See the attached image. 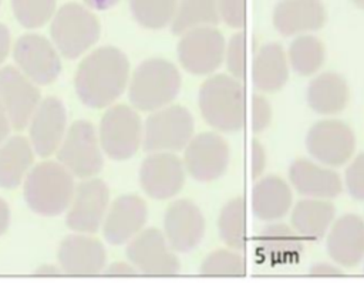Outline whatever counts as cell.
<instances>
[{
    "label": "cell",
    "mask_w": 364,
    "mask_h": 290,
    "mask_svg": "<svg viewBox=\"0 0 364 290\" xmlns=\"http://www.w3.org/2000/svg\"><path fill=\"white\" fill-rule=\"evenodd\" d=\"M128 57L114 45H104L80 63L74 87L85 107L100 109L112 105L128 87Z\"/></svg>",
    "instance_id": "obj_1"
},
{
    "label": "cell",
    "mask_w": 364,
    "mask_h": 290,
    "mask_svg": "<svg viewBox=\"0 0 364 290\" xmlns=\"http://www.w3.org/2000/svg\"><path fill=\"white\" fill-rule=\"evenodd\" d=\"M203 121L219 132H237L246 115V91L240 80L228 74H210L198 94Z\"/></svg>",
    "instance_id": "obj_2"
},
{
    "label": "cell",
    "mask_w": 364,
    "mask_h": 290,
    "mask_svg": "<svg viewBox=\"0 0 364 290\" xmlns=\"http://www.w3.org/2000/svg\"><path fill=\"white\" fill-rule=\"evenodd\" d=\"M182 87V77L173 63L152 57L144 60L128 81V98L138 111L152 112L172 104Z\"/></svg>",
    "instance_id": "obj_3"
},
{
    "label": "cell",
    "mask_w": 364,
    "mask_h": 290,
    "mask_svg": "<svg viewBox=\"0 0 364 290\" xmlns=\"http://www.w3.org/2000/svg\"><path fill=\"white\" fill-rule=\"evenodd\" d=\"M75 189L74 176L60 162L46 161L24 178V198L28 208L41 216H57L70 206Z\"/></svg>",
    "instance_id": "obj_4"
},
{
    "label": "cell",
    "mask_w": 364,
    "mask_h": 290,
    "mask_svg": "<svg viewBox=\"0 0 364 290\" xmlns=\"http://www.w3.org/2000/svg\"><path fill=\"white\" fill-rule=\"evenodd\" d=\"M100 33L98 18L80 3H65L51 17V41L65 58H78L98 41Z\"/></svg>",
    "instance_id": "obj_5"
},
{
    "label": "cell",
    "mask_w": 364,
    "mask_h": 290,
    "mask_svg": "<svg viewBox=\"0 0 364 290\" xmlns=\"http://www.w3.org/2000/svg\"><path fill=\"white\" fill-rule=\"evenodd\" d=\"M195 121L182 105L169 104L152 111L144 122L142 148L149 152L182 151L193 136Z\"/></svg>",
    "instance_id": "obj_6"
},
{
    "label": "cell",
    "mask_w": 364,
    "mask_h": 290,
    "mask_svg": "<svg viewBox=\"0 0 364 290\" xmlns=\"http://www.w3.org/2000/svg\"><path fill=\"white\" fill-rule=\"evenodd\" d=\"M142 131L144 124L134 107L109 105L98 128L102 152L114 161L129 159L142 145Z\"/></svg>",
    "instance_id": "obj_7"
},
{
    "label": "cell",
    "mask_w": 364,
    "mask_h": 290,
    "mask_svg": "<svg viewBox=\"0 0 364 290\" xmlns=\"http://www.w3.org/2000/svg\"><path fill=\"white\" fill-rule=\"evenodd\" d=\"M57 158L75 178L97 175L104 166V156L94 125L88 121L73 122L57 149Z\"/></svg>",
    "instance_id": "obj_8"
},
{
    "label": "cell",
    "mask_w": 364,
    "mask_h": 290,
    "mask_svg": "<svg viewBox=\"0 0 364 290\" xmlns=\"http://www.w3.org/2000/svg\"><path fill=\"white\" fill-rule=\"evenodd\" d=\"M226 40L215 26L191 28L181 34L176 53L179 64L192 75H210L223 63Z\"/></svg>",
    "instance_id": "obj_9"
},
{
    "label": "cell",
    "mask_w": 364,
    "mask_h": 290,
    "mask_svg": "<svg viewBox=\"0 0 364 290\" xmlns=\"http://www.w3.org/2000/svg\"><path fill=\"white\" fill-rule=\"evenodd\" d=\"M127 257L138 273L145 276H175L181 260L156 227L142 229L127 245Z\"/></svg>",
    "instance_id": "obj_10"
},
{
    "label": "cell",
    "mask_w": 364,
    "mask_h": 290,
    "mask_svg": "<svg viewBox=\"0 0 364 290\" xmlns=\"http://www.w3.org/2000/svg\"><path fill=\"white\" fill-rule=\"evenodd\" d=\"M306 148L314 161L331 168L343 166L354 155L355 134L340 119H321L310 127Z\"/></svg>",
    "instance_id": "obj_11"
},
{
    "label": "cell",
    "mask_w": 364,
    "mask_h": 290,
    "mask_svg": "<svg viewBox=\"0 0 364 290\" xmlns=\"http://www.w3.org/2000/svg\"><path fill=\"white\" fill-rule=\"evenodd\" d=\"M183 151L185 171L198 182H212L223 176L229 166L230 149L218 132L193 135Z\"/></svg>",
    "instance_id": "obj_12"
},
{
    "label": "cell",
    "mask_w": 364,
    "mask_h": 290,
    "mask_svg": "<svg viewBox=\"0 0 364 290\" xmlns=\"http://www.w3.org/2000/svg\"><path fill=\"white\" fill-rule=\"evenodd\" d=\"M13 58L17 68L34 84H51L61 71L60 53L41 34L27 33L17 38L13 48Z\"/></svg>",
    "instance_id": "obj_13"
},
{
    "label": "cell",
    "mask_w": 364,
    "mask_h": 290,
    "mask_svg": "<svg viewBox=\"0 0 364 290\" xmlns=\"http://www.w3.org/2000/svg\"><path fill=\"white\" fill-rule=\"evenodd\" d=\"M109 203V189L98 178H87L75 186L65 225L77 233L92 235L102 226Z\"/></svg>",
    "instance_id": "obj_14"
},
{
    "label": "cell",
    "mask_w": 364,
    "mask_h": 290,
    "mask_svg": "<svg viewBox=\"0 0 364 290\" xmlns=\"http://www.w3.org/2000/svg\"><path fill=\"white\" fill-rule=\"evenodd\" d=\"M185 166L175 152H149L139 168V185L152 199L175 198L185 183Z\"/></svg>",
    "instance_id": "obj_15"
},
{
    "label": "cell",
    "mask_w": 364,
    "mask_h": 290,
    "mask_svg": "<svg viewBox=\"0 0 364 290\" xmlns=\"http://www.w3.org/2000/svg\"><path fill=\"white\" fill-rule=\"evenodd\" d=\"M0 101L7 112L10 124L16 129L28 125L31 115L41 101L40 90L17 67L0 68Z\"/></svg>",
    "instance_id": "obj_16"
},
{
    "label": "cell",
    "mask_w": 364,
    "mask_h": 290,
    "mask_svg": "<svg viewBox=\"0 0 364 290\" xmlns=\"http://www.w3.org/2000/svg\"><path fill=\"white\" fill-rule=\"evenodd\" d=\"M164 235L178 253L196 249L205 236V216L200 208L189 199L173 200L164 215Z\"/></svg>",
    "instance_id": "obj_17"
},
{
    "label": "cell",
    "mask_w": 364,
    "mask_h": 290,
    "mask_svg": "<svg viewBox=\"0 0 364 290\" xmlns=\"http://www.w3.org/2000/svg\"><path fill=\"white\" fill-rule=\"evenodd\" d=\"M65 131L67 111L64 104L55 97L40 101L28 121V136L34 152L43 158L53 155L58 149Z\"/></svg>",
    "instance_id": "obj_18"
},
{
    "label": "cell",
    "mask_w": 364,
    "mask_h": 290,
    "mask_svg": "<svg viewBox=\"0 0 364 290\" xmlns=\"http://www.w3.org/2000/svg\"><path fill=\"white\" fill-rule=\"evenodd\" d=\"M146 218L148 208L142 198L131 193L121 195L107 209L102 220V235L109 245L128 243L144 229Z\"/></svg>",
    "instance_id": "obj_19"
},
{
    "label": "cell",
    "mask_w": 364,
    "mask_h": 290,
    "mask_svg": "<svg viewBox=\"0 0 364 290\" xmlns=\"http://www.w3.org/2000/svg\"><path fill=\"white\" fill-rule=\"evenodd\" d=\"M107 254L102 243L88 236L77 233L67 236L58 247L60 269L71 276H95L104 272Z\"/></svg>",
    "instance_id": "obj_20"
},
{
    "label": "cell",
    "mask_w": 364,
    "mask_h": 290,
    "mask_svg": "<svg viewBox=\"0 0 364 290\" xmlns=\"http://www.w3.org/2000/svg\"><path fill=\"white\" fill-rule=\"evenodd\" d=\"M326 247L331 260L341 267H355L364 259V220L355 213L336 219L327 230Z\"/></svg>",
    "instance_id": "obj_21"
},
{
    "label": "cell",
    "mask_w": 364,
    "mask_h": 290,
    "mask_svg": "<svg viewBox=\"0 0 364 290\" xmlns=\"http://www.w3.org/2000/svg\"><path fill=\"white\" fill-rule=\"evenodd\" d=\"M291 186L306 198L334 199L343 192L340 175L327 165L314 159L299 158L289 168Z\"/></svg>",
    "instance_id": "obj_22"
},
{
    "label": "cell",
    "mask_w": 364,
    "mask_h": 290,
    "mask_svg": "<svg viewBox=\"0 0 364 290\" xmlns=\"http://www.w3.org/2000/svg\"><path fill=\"white\" fill-rule=\"evenodd\" d=\"M327 18L321 0H280L273 9V26L284 37L320 30Z\"/></svg>",
    "instance_id": "obj_23"
},
{
    "label": "cell",
    "mask_w": 364,
    "mask_h": 290,
    "mask_svg": "<svg viewBox=\"0 0 364 290\" xmlns=\"http://www.w3.org/2000/svg\"><path fill=\"white\" fill-rule=\"evenodd\" d=\"M293 193L290 185L277 175L262 176L250 193L253 215L263 222H276L291 209Z\"/></svg>",
    "instance_id": "obj_24"
},
{
    "label": "cell",
    "mask_w": 364,
    "mask_h": 290,
    "mask_svg": "<svg viewBox=\"0 0 364 290\" xmlns=\"http://www.w3.org/2000/svg\"><path fill=\"white\" fill-rule=\"evenodd\" d=\"M306 100L316 114L336 115L347 107L350 88L343 75L334 71H324L314 75L309 82Z\"/></svg>",
    "instance_id": "obj_25"
},
{
    "label": "cell",
    "mask_w": 364,
    "mask_h": 290,
    "mask_svg": "<svg viewBox=\"0 0 364 290\" xmlns=\"http://www.w3.org/2000/svg\"><path fill=\"white\" fill-rule=\"evenodd\" d=\"M290 65L287 54L279 43H266L259 47L252 63V82L262 92H274L289 80Z\"/></svg>",
    "instance_id": "obj_26"
},
{
    "label": "cell",
    "mask_w": 364,
    "mask_h": 290,
    "mask_svg": "<svg viewBox=\"0 0 364 290\" xmlns=\"http://www.w3.org/2000/svg\"><path fill=\"white\" fill-rule=\"evenodd\" d=\"M336 218V206L330 199L304 198L291 210V226L304 239L320 240Z\"/></svg>",
    "instance_id": "obj_27"
},
{
    "label": "cell",
    "mask_w": 364,
    "mask_h": 290,
    "mask_svg": "<svg viewBox=\"0 0 364 290\" xmlns=\"http://www.w3.org/2000/svg\"><path fill=\"white\" fill-rule=\"evenodd\" d=\"M259 254L273 264L291 263L303 253L301 236L284 223L270 222L259 236Z\"/></svg>",
    "instance_id": "obj_28"
},
{
    "label": "cell",
    "mask_w": 364,
    "mask_h": 290,
    "mask_svg": "<svg viewBox=\"0 0 364 290\" xmlns=\"http://www.w3.org/2000/svg\"><path fill=\"white\" fill-rule=\"evenodd\" d=\"M34 161V149L30 141L21 135L6 138L0 144V186L4 189L17 188Z\"/></svg>",
    "instance_id": "obj_29"
},
{
    "label": "cell",
    "mask_w": 364,
    "mask_h": 290,
    "mask_svg": "<svg viewBox=\"0 0 364 290\" xmlns=\"http://www.w3.org/2000/svg\"><path fill=\"white\" fill-rule=\"evenodd\" d=\"M326 48L316 36L300 34L293 38L287 50L290 68L301 77L314 75L324 64Z\"/></svg>",
    "instance_id": "obj_30"
},
{
    "label": "cell",
    "mask_w": 364,
    "mask_h": 290,
    "mask_svg": "<svg viewBox=\"0 0 364 290\" xmlns=\"http://www.w3.org/2000/svg\"><path fill=\"white\" fill-rule=\"evenodd\" d=\"M220 21L218 0H178L175 16L169 24L176 36L202 26H216Z\"/></svg>",
    "instance_id": "obj_31"
},
{
    "label": "cell",
    "mask_w": 364,
    "mask_h": 290,
    "mask_svg": "<svg viewBox=\"0 0 364 290\" xmlns=\"http://www.w3.org/2000/svg\"><path fill=\"white\" fill-rule=\"evenodd\" d=\"M220 240L230 249L242 250L246 246V203L242 196L228 200L218 218Z\"/></svg>",
    "instance_id": "obj_32"
},
{
    "label": "cell",
    "mask_w": 364,
    "mask_h": 290,
    "mask_svg": "<svg viewBox=\"0 0 364 290\" xmlns=\"http://www.w3.org/2000/svg\"><path fill=\"white\" fill-rule=\"evenodd\" d=\"M134 20L144 28L162 30L175 16L178 0H128Z\"/></svg>",
    "instance_id": "obj_33"
},
{
    "label": "cell",
    "mask_w": 364,
    "mask_h": 290,
    "mask_svg": "<svg viewBox=\"0 0 364 290\" xmlns=\"http://www.w3.org/2000/svg\"><path fill=\"white\" fill-rule=\"evenodd\" d=\"M199 273L212 277H240L246 274V260L235 249H216L200 263Z\"/></svg>",
    "instance_id": "obj_34"
},
{
    "label": "cell",
    "mask_w": 364,
    "mask_h": 290,
    "mask_svg": "<svg viewBox=\"0 0 364 290\" xmlns=\"http://www.w3.org/2000/svg\"><path fill=\"white\" fill-rule=\"evenodd\" d=\"M13 14L26 28L43 27L55 13V0H11Z\"/></svg>",
    "instance_id": "obj_35"
},
{
    "label": "cell",
    "mask_w": 364,
    "mask_h": 290,
    "mask_svg": "<svg viewBox=\"0 0 364 290\" xmlns=\"http://www.w3.org/2000/svg\"><path fill=\"white\" fill-rule=\"evenodd\" d=\"M223 61L228 71L237 80H242L246 72V36L242 31L235 33L225 45Z\"/></svg>",
    "instance_id": "obj_36"
},
{
    "label": "cell",
    "mask_w": 364,
    "mask_h": 290,
    "mask_svg": "<svg viewBox=\"0 0 364 290\" xmlns=\"http://www.w3.org/2000/svg\"><path fill=\"white\" fill-rule=\"evenodd\" d=\"M344 186L355 200H364V152L351 159L344 172Z\"/></svg>",
    "instance_id": "obj_37"
},
{
    "label": "cell",
    "mask_w": 364,
    "mask_h": 290,
    "mask_svg": "<svg viewBox=\"0 0 364 290\" xmlns=\"http://www.w3.org/2000/svg\"><path fill=\"white\" fill-rule=\"evenodd\" d=\"M220 20L230 28H242L246 24V0H218Z\"/></svg>",
    "instance_id": "obj_38"
},
{
    "label": "cell",
    "mask_w": 364,
    "mask_h": 290,
    "mask_svg": "<svg viewBox=\"0 0 364 290\" xmlns=\"http://www.w3.org/2000/svg\"><path fill=\"white\" fill-rule=\"evenodd\" d=\"M272 121L270 102L259 94H255L250 101V128L255 134L264 131Z\"/></svg>",
    "instance_id": "obj_39"
},
{
    "label": "cell",
    "mask_w": 364,
    "mask_h": 290,
    "mask_svg": "<svg viewBox=\"0 0 364 290\" xmlns=\"http://www.w3.org/2000/svg\"><path fill=\"white\" fill-rule=\"evenodd\" d=\"M266 166V151L263 145L257 141L253 139L250 145V172L252 178H260Z\"/></svg>",
    "instance_id": "obj_40"
},
{
    "label": "cell",
    "mask_w": 364,
    "mask_h": 290,
    "mask_svg": "<svg viewBox=\"0 0 364 290\" xmlns=\"http://www.w3.org/2000/svg\"><path fill=\"white\" fill-rule=\"evenodd\" d=\"M309 273L313 276H341L344 274V270L341 266L336 263H327V262H317L310 266Z\"/></svg>",
    "instance_id": "obj_41"
},
{
    "label": "cell",
    "mask_w": 364,
    "mask_h": 290,
    "mask_svg": "<svg viewBox=\"0 0 364 290\" xmlns=\"http://www.w3.org/2000/svg\"><path fill=\"white\" fill-rule=\"evenodd\" d=\"M102 273L108 274V276H135V274H138L136 269L131 263H125V262H115V263L107 266V269H104Z\"/></svg>",
    "instance_id": "obj_42"
},
{
    "label": "cell",
    "mask_w": 364,
    "mask_h": 290,
    "mask_svg": "<svg viewBox=\"0 0 364 290\" xmlns=\"http://www.w3.org/2000/svg\"><path fill=\"white\" fill-rule=\"evenodd\" d=\"M11 47V37L9 28L0 23V64L6 60V57L10 53Z\"/></svg>",
    "instance_id": "obj_43"
},
{
    "label": "cell",
    "mask_w": 364,
    "mask_h": 290,
    "mask_svg": "<svg viewBox=\"0 0 364 290\" xmlns=\"http://www.w3.org/2000/svg\"><path fill=\"white\" fill-rule=\"evenodd\" d=\"M10 129H11V124H10V119L7 117V112L0 101V144L9 138V134H10Z\"/></svg>",
    "instance_id": "obj_44"
},
{
    "label": "cell",
    "mask_w": 364,
    "mask_h": 290,
    "mask_svg": "<svg viewBox=\"0 0 364 290\" xmlns=\"http://www.w3.org/2000/svg\"><path fill=\"white\" fill-rule=\"evenodd\" d=\"M84 4L91 10H108L118 4L119 0H82Z\"/></svg>",
    "instance_id": "obj_45"
},
{
    "label": "cell",
    "mask_w": 364,
    "mask_h": 290,
    "mask_svg": "<svg viewBox=\"0 0 364 290\" xmlns=\"http://www.w3.org/2000/svg\"><path fill=\"white\" fill-rule=\"evenodd\" d=\"M10 223V209L9 205L0 198V236L7 230Z\"/></svg>",
    "instance_id": "obj_46"
},
{
    "label": "cell",
    "mask_w": 364,
    "mask_h": 290,
    "mask_svg": "<svg viewBox=\"0 0 364 290\" xmlns=\"http://www.w3.org/2000/svg\"><path fill=\"white\" fill-rule=\"evenodd\" d=\"M34 273L36 274H46V276L58 274V273H61V269H58L55 266H51V264H46V266H41L40 269H37Z\"/></svg>",
    "instance_id": "obj_47"
},
{
    "label": "cell",
    "mask_w": 364,
    "mask_h": 290,
    "mask_svg": "<svg viewBox=\"0 0 364 290\" xmlns=\"http://www.w3.org/2000/svg\"><path fill=\"white\" fill-rule=\"evenodd\" d=\"M351 3H353L355 7L364 10V0H351Z\"/></svg>",
    "instance_id": "obj_48"
},
{
    "label": "cell",
    "mask_w": 364,
    "mask_h": 290,
    "mask_svg": "<svg viewBox=\"0 0 364 290\" xmlns=\"http://www.w3.org/2000/svg\"><path fill=\"white\" fill-rule=\"evenodd\" d=\"M0 4H1V0H0Z\"/></svg>",
    "instance_id": "obj_49"
},
{
    "label": "cell",
    "mask_w": 364,
    "mask_h": 290,
    "mask_svg": "<svg viewBox=\"0 0 364 290\" xmlns=\"http://www.w3.org/2000/svg\"><path fill=\"white\" fill-rule=\"evenodd\" d=\"M363 260H364V259H363Z\"/></svg>",
    "instance_id": "obj_50"
}]
</instances>
